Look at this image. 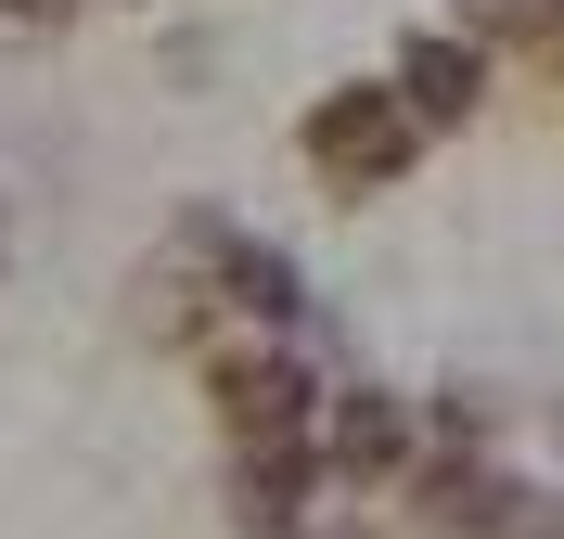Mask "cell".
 I'll return each mask as SVG.
<instances>
[{
    "label": "cell",
    "instance_id": "1",
    "mask_svg": "<svg viewBox=\"0 0 564 539\" xmlns=\"http://www.w3.org/2000/svg\"><path fill=\"white\" fill-rule=\"evenodd\" d=\"M411 154H423V116L398 104V77H347V90L308 104V168L334 180V193H386Z\"/></svg>",
    "mask_w": 564,
    "mask_h": 539
},
{
    "label": "cell",
    "instance_id": "2",
    "mask_svg": "<svg viewBox=\"0 0 564 539\" xmlns=\"http://www.w3.org/2000/svg\"><path fill=\"white\" fill-rule=\"evenodd\" d=\"M218 411H231V436H308L321 386H308L295 347H231L218 359Z\"/></svg>",
    "mask_w": 564,
    "mask_h": 539
},
{
    "label": "cell",
    "instance_id": "3",
    "mask_svg": "<svg viewBox=\"0 0 564 539\" xmlns=\"http://www.w3.org/2000/svg\"><path fill=\"white\" fill-rule=\"evenodd\" d=\"M475 90H488V52H475L462 26H436V39H411V52H398V104H411L423 129H462V116H475Z\"/></svg>",
    "mask_w": 564,
    "mask_h": 539
},
{
    "label": "cell",
    "instance_id": "4",
    "mask_svg": "<svg viewBox=\"0 0 564 539\" xmlns=\"http://www.w3.org/2000/svg\"><path fill=\"white\" fill-rule=\"evenodd\" d=\"M308 436H245V463H231V514H245L257 539H282L295 514H308Z\"/></svg>",
    "mask_w": 564,
    "mask_h": 539
},
{
    "label": "cell",
    "instance_id": "5",
    "mask_svg": "<svg viewBox=\"0 0 564 539\" xmlns=\"http://www.w3.org/2000/svg\"><path fill=\"white\" fill-rule=\"evenodd\" d=\"M321 450H334V463H347V475H386L398 450H411V411H398L386 386H347V398H334V411H321Z\"/></svg>",
    "mask_w": 564,
    "mask_h": 539
},
{
    "label": "cell",
    "instance_id": "6",
    "mask_svg": "<svg viewBox=\"0 0 564 539\" xmlns=\"http://www.w3.org/2000/svg\"><path fill=\"white\" fill-rule=\"evenodd\" d=\"M77 0H0V26H65Z\"/></svg>",
    "mask_w": 564,
    "mask_h": 539
}]
</instances>
